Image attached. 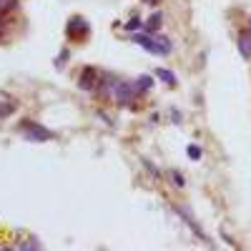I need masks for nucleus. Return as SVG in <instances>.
<instances>
[{
  "instance_id": "obj_5",
  "label": "nucleus",
  "mask_w": 251,
  "mask_h": 251,
  "mask_svg": "<svg viewBox=\"0 0 251 251\" xmlns=\"http://www.w3.org/2000/svg\"><path fill=\"white\" fill-rule=\"evenodd\" d=\"M239 50H241L244 58L251 55V33H241V38H239Z\"/></svg>"
},
{
  "instance_id": "obj_3",
  "label": "nucleus",
  "mask_w": 251,
  "mask_h": 251,
  "mask_svg": "<svg viewBox=\"0 0 251 251\" xmlns=\"http://www.w3.org/2000/svg\"><path fill=\"white\" fill-rule=\"evenodd\" d=\"M86 28H88V23H86L83 18H71V20H68V35H71V38L86 35Z\"/></svg>"
},
{
  "instance_id": "obj_4",
  "label": "nucleus",
  "mask_w": 251,
  "mask_h": 251,
  "mask_svg": "<svg viewBox=\"0 0 251 251\" xmlns=\"http://www.w3.org/2000/svg\"><path fill=\"white\" fill-rule=\"evenodd\" d=\"M131 96H133L131 86H126V83L116 86V98H118V103H128V100H131Z\"/></svg>"
},
{
  "instance_id": "obj_15",
  "label": "nucleus",
  "mask_w": 251,
  "mask_h": 251,
  "mask_svg": "<svg viewBox=\"0 0 251 251\" xmlns=\"http://www.w3.org/2000/svg\"><path fill=\"white\" fill-rule=\"evenodd\" d=\"M249 33H251V28H249Z\"/></svg>"
},
{
  "instance_id": "obj_13",
  "label": "nucleus",
  "mask_w": 251,
  "mask_h": 251,
  "mask_svg": "<svg viewBox=\"0 0 251 251\" xmlns=\"http://www.w3.org/2000/svg\"><path fill=\"white\" fill-rule=\"evenodd\" d=\"M138 25H141V20H138V18H133L131 23H128V30H133V28H138Z\"/></svg>"
},
{
  "instance_id": "obj_11",
  "label": "nucleus",
  "mask_w": 251,
  "mask_h": 251,
  "mask_svg": "<svg viewBox=\"0 0 251 251\" xmlns=\"http://www.w3.org/2000/svg\"><path fill=\"white\" fill-rule=\"evenodd\" d=\"M15 5V0H0V13H5V10H10Z\"/></svg>"
},
{
  "instance_id": "obj_14",
  "label": "nucleus",
  "mask_w": 251,
  "mask_h": 251,
  "mask_svg": "<svg viewBox=\"0 0 251 251\" xmlns=\"http://www.w3.org/2000/svg\"><path fill=\"white\" fill-rule=\"evenodd\" d=\"M174 181H176L178 186H183V176H178V174H174Z\"/></svg>"
},
{
  "instance_id": "obj_2",
  "label": "nucleus",
  "mask_w": 251,
  "mask_h": 251,
  "mask_svg": "<svg viewBox=\"0 0 251 251\" xmlns=\"http://www.w3.org/2000/svg\"><path fill=\"white\" fill-rule=\"evenodd\" d=\"M30 131H23L25 133V138H30V141H50L53 138V133L50 131H46V128H40V126H35V123H25Z\"/></svg>"
},
{
  "instance_id": "obj_12",
  "label": "nucleus",
  "mask_w": 251,
  "mask_h": 251,
  "mask_svg": "<svg viewBox=\"0 0 251 251\" xmlns=\"http://www.w3.org/2000/svg\"><path fill=\"white\" fill-rule=\"evenodd\" d=\"M10 113H13V106H0V118H5Z\"/></svg>"
},
{
  "instance_id": "obj_1",
  "label": "nucleus",
  "mask_w": 251,
  "mask_h": 251,
  "mask_svg": "<svg viewBox=\"0 0 251 251\" xmlns=\"http://www.w3.org/2000/svg\"><path fill=\"white\" fill-rule=\"evenodd\" d=\"M133 40H136V43H141L149 53H156V55H166V53L171 50V46L166 43V40H153L149 35H133Z\"/></svg>"
},
{
  "instance_id": "obj_10",
  "label": "nucleus",
  "mask_w": 251,
  "mask_h": 251,
  "mask_svg": "<svg viewBox=\"0 0 251 251\" xmlns=\"http://www.w3.org/2000/svg\"><path fill=\"white\" fill-rule=\"evenodd\" d=\"M188 156H191L194 161L201 158V149H199V146H188Z\"/></svg>"
},
{
  "instance_id": "obj_8",
  "label": "nucleus",
  "mask_w": 251,
  "mask_h": 251,
  "mask_svg": "<svg viewBox=\"0 0 251 251\" xmlns=\"http://www.w3.org/2000/svg\"><path fill=\"white\" fill-rule=\"evenodd\" d=\"M156 75L163 80V83H169V86H174V83H176V78H174V73H169V71H166V68H158L156 71Z\"/></svg>"
},
{
  "instance_id": "obj_7",
  "label": "nucleus",
  "mask_w": 251,
  "mask_h": 251,
  "mask_svg": "<svg viewBox=\"0 0 251 251\" xmlns=\"http://www.w3.org/2000/svg\"><path fill=\"white\" fill-rule=\"evenodd\" d=\"M158 25H161V13H153V15L149 18V23H146V30H149V33H156Z\"/></svg>"
},
{
  "instance_id": "obj_9",
  "label": "nucleus",
  "mask_w": 251,
  "mask_h": 251,
  "mask_svg": "<svg viewBox=\"0 0 251 251\" xmlns=\"http://www.w3.org/2000/svg\"><path fill=\"white\" fill-rule=\"evenodd\" d=\"M151 86H153V80H151L149 75H141V78H138V88H143V91H149Z\"/></svg>"
},
{
  "instance_id": "obj_6",
  "label": "nucleus",
  "mask_w": 251,
  "mask_h": 251,
  "mask_svg": "<svg viewBox=\"0 0 251 251\" xmlns=\"http://www.w3.org/2000/svg\"><path fill=\"white\" fill-rule=\"evenodd\" d=\"M96 71L93 68H86V73H83V78H80V88H93V83H96Z\"/></svg>"
}]
</instances>
